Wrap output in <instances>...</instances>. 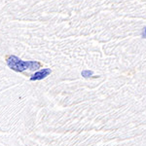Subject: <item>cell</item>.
Wrapping results in <instances>:
<instances>
[{"label":"cell","instance_id":"obj_1","mask_svg":"<svg viewBox=\"0 0 146 146\" xmlns=\"http://www.w3.org/2000/svg\"><path fill=\"white\" fill-rule=\"evenodd\" d=\"M7 65L11 68L12 70L17 72H23L27 69L29 70H36L41 67V63L39 62H32V60H28V62H23L20 60L18 56H9L6 58Z\"/></svg>","mask_w":146,"mask_h":146},{"label":"cell","instance_id":"obj_3","mask_svg":"<svg viewBox=\"0 0 146 146\" xmlns=\"http://www.w3.org/2000/svg\"><path fill=\"white\" fill-rule=\"evenodd\" d=\"M81 75L84 78H89V77L94 75V71H92V70H83V71L81 72Z\"/></svg>","mask_w":146,"mask_h":146},{"label":"cell","instance_id":"obj_4","mask_svg":"<svg viewBox=\"0 0 146 146\" xmlns=\"http://www.w3.org/2000/svg\"><path fill=\"white\" fill-rule=\"evenodd\" d=\"M141 36H142V38H146V27L143 28L142 33H141Z\"/></svg>","mask_w":146,"mask_h":146},{"label":"cell","instance_id":"obj_2","mask_svg":"<svg viewBox=\"0 0 146 146\" xmlns=\"http://www.w3.org/2000/svg\"><path fill=\"white\" fill-rule=\"evenodd\" d=\"M52 73V70L50 68H42L41 70L35 72V74L32 75L30 77V81H38V80H42L46 78L47 76H49Z\"/></svg>","mask_w":146,"mask_h":146}]
</instances>
